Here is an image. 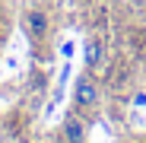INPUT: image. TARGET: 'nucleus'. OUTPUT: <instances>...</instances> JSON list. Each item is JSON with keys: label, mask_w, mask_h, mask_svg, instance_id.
<instances>
[{"label": "nucleus", "mask_w": 146, "mask_h": 143, "mask_svg": "<svg viewBox=\"0 0 146 143\" xmlns=\"http://www.w3.org/2000/svg\"><path fill=\"white\" fill-rule=\"evenodd\" d=\"M73 108L83 111L89 121L99 118V111H102V83L92 70H83L76 76V83H73Z\"/></svg>", "instance_id": "obj_1"}, {"label": "nucleus", "mask_w": 146, "mask_h": 143, "mask_svg": "<svg viewBox=\"0 0 146 143\" xmlns=\"http://www.w3.org/2000/svg\"><path fill=\"white\" fill-rule=\"evenodd\" d=\"M22 26H26V32H29V38H32L35 45L48 41V38H51V32H54L51 10H48V7H41V3L29 7L26 13H22Z\"/></svg>", "instance_id": "obj_2"}, {"label": "nucleus", "mask_w": 146, "mask_h": 143, "mask_svg": "<svg viewBox=\"0 0 146 143\" xmlns=\"http://www.w3.org/2000/svg\"><path fill=\"white\" fill-rule=\"evenodd\" d=\"M89 124H92V121H89L83 111L70 108V111L64 114V121H60V137H64V143H86Z\"/></svg>", "instance_id": "obj_3"}, {"label": "nucleus", "mask_w": 146, "mask_h": 143, "mask_svg": "<svg viewBox=\"0 0 146 143\" xmlns=\"http://www.w3.org/2000/svg\"><path fill=\"white\" fill-rule=\"evenodd\" d=\"M83 61H86V70H92V73H99V70L108 64V48H105V38L102 35H86L83 41Z\"/></svg>", "instance_id": "obj_4"}, {"label": "nucleus", "mask_w": 146, "mask_h": 143, "mask_svg": "<svg viewBox=\"0 0 146 143\" xmlns=\"http://www.w3.org/2000/svg\"><path fill=\"white\" fill-rule=\"evenodd\" d=\"M0 143H3V130H0Z\"/></svg>", "instance_id": "obj_5"}, {"label": "nucleus", "mask_w": 146, "mask_h": 143, "mask_svg": "<svg viewBox=\"0 0 146 143\" xmlns=\"http://www.w3.org/2000/svg\"><path fill=\"white\" fill-rule=\"evenodd\" d=\"M0 7H3V0H0Z\"/></svg>", "instance_id": "obj_6"}]
</instances>
